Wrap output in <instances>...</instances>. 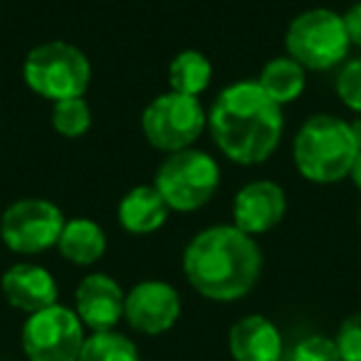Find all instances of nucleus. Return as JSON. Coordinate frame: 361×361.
<instances>
[{"mask_svg": "<svg viewBox=\"0 0 361 361\" xmlns=\"http://www.w3.org/2000/svg\"><path fill=\"white\" fill-rule=\"evenodd\" d=\"M282 106L262 92L257 80L235 82L216 97L208 129L223 156L240 166L267 161L282 139Z\"/></svg>", "mask_w": 361, "mask_h": 361, "instance_id": "nucleus-1", "label": "nucleus"}, {"mask_svg": "<svg viewBox=\"0 0 361 361\" xmlns=\"http://www.w3.org/2000/svg\"><path fill=\"white\" fill-rule=\"evenodd\" d=\"M183 272L201 297L235 302L250 295L262 272V252L255 238L235 226L201 231L183 252Z\"/></svg>", "mask_w": 361, "mask_h": 361, "instance_id": "nucleus-2", "label": "nucleus"}, {"mask_svg": "<svg viewBox=\"0 0 361 361\" xmlns=\"http://www.w3.org/2000/svg\"><path fill=\"white\" fill-rule=\"evenodd\" d=\"M295 166L312 183H336L349 178L359 149L349 121L331 114H314L300 126L292 144Z\"/></svg>", "mask_w": 361, "mask_h": 361, "instance_id": "nucleus-3", "label": "nucleus"}, {"mask_svg": "<svg viewBox=\"0 0 361 361\" xmlns=\"http://www.w3.org/2000/svg\"><path fill=\"white\" fill-rule=\"evenodd\" d=\"M221 186V166L211 154L183 149L169 154L156 169L154 188L161 193L169 211L191 213L203 208Z\"/></svg>", "mask_w": 361, "mask_h": 361, "instance_id": "nucleus-4", "label": "nucleus"}, {"mask_svg": "<svg viewBox=\"0 0 361 361\" xmlns=\"http://www.w3.org/2000/svg\"><path fill=\"white\" fill-rule=\"evenodd\" d=\"M23 77L35 94L55 104L62 99L85 97L92 80V65L80 47L50 40L32 47L23 65Z\"/></svg>", "mask_w": 361, "mask_h": 361, "instance_id": "nucleus-5", "label": "nucleus"}, {"mask_svg": "<svg viewBox=\"0 0 361 361\" xmlns=\"http://www.w3.org/2000/svg\"><path fill=\"white\" fill-rule=\"evenodd\" d=\"M287 57L305 70H331L349 52L351 42L346 37L344 20L339 13L326 8L305 11L290 23L285 35Z\"/></svg>", "mask_w": 361, "mask_h": 361, "instance_id": "nucleus-6", "label": "nucleus"}, {"mask_svg": "<svg viewBox=\"0 0 361 361\" xmlns=\"http://www.w3.org/2000/svg\"><path fill=\"white\" fill-rule=\"evenodd\" d=\"M208 116L203 111L198 97L166 92L146 104L141 114V129L154 149L176 154V151L191 149L193 141L201 136Z\"/></svg>", "mask_w": 361, "mask_h": 361, "instance_id": "nucleus-7", "label": "nucleus"}, {"mask_svg": "<svg viewBox=\"0 0 361 361\" xmlns=\"http://www.w3.org/2000/svg\"><path fill=\"white\" fill-rule=\"evenodd\" d=\"M85 339L77 312L62 305L35 312L23 324V349L30 361H77Z\"/></svg>", "mask_w": 361, "mask_h": 361, "instance_id": "nucleus-8", "label": "nucleus"}, {"mask_svg": "<svg viewBox=\"0 0 361 361\" xmlns=\"http://www.w3.org/2000/svg\"><path fill=\"white\" fill-rule=\"evenodd\" d=\"M65 228V216L52 201L23 198L6 208L0 218V240L13 252L37 255L57 245Z\"/></svg>", "mask_w": 361, "mask_h": 361, "instance_id": "nucleus-9", "label": "nucleus"}, {"mask_svg": "<svg viewBox=\"0 0 361 361\" xmlns=\"http://www.w3.org/2000/svg\"><path fill=\"white\" fill-rule=\"evenodd\" d=\"M180 297L169 282L144 280L126 292L124 319L141 334H164L178 322Z\"/></svg>", "mask_w": 361, "mask_h": 361, "instance_id": "nucleus-10", "label": "nucleus"}, {"mask_svg": "<svg viewBox=\"0 0 361 361\" xmlns=\"http://www.w3.org/2000/svg\"><path fill=\"white\" fill-rule=\"evenodd\" d=\"M285 213L287 196L275 180H252L233 198V226L252 238L280 226Z\"/></svg>", "mask_w": 361, "mask_h": 361, "instance_id": "nucleus-11", "label": "nucleus"}, {"mask_svg": "<svg viewBox=\"0 0 361 361\" xmlns=\"http://www.w3.org/2000/svg\"><path fill=\"white\" fill-rule=\"evenodd\" d=\"M126 292L114 277L104 272H92L77 285L75 312L92 331H111L124 317Z\"/></svg>", "mask_w": 361, "mask_h": 361, "instance_id": "nucleus-12", "label": "nucleus"}, {"mask_svg": "<svg viewBox=\"0 0 361 361\" xmlns=\"http://www.w3.org/2000/svg\"><path fill=\"white\" fill-rule=\"evenodd\" d=\"M0 290L16 310L35 314L57 305V282L50 270L32 262H20L3 272Z\"/></svg>", "mask_w": 361, "mask_h": 361, "instance_id": "nucleus-13", "label": "nucleus"}, {"mask_svg": "<svg viewBox=\"0 0 361 361\" xmlns=\"http://www.w3.org/2000/svg\"><path fill=\"white\" fill-rule=\"evenodd\" d=\"M231 356L235 361H280L282 334L267 317L247 314L231 326Z\"/></svg>", "mask_w": 361, "mask_h": 361, "instance_id": "nucleus-14", "label": "nucleus"}, {"mask_svg": "<svg viewBox=\"0 0 361 361\" xmlns=\"http://www.w3.org/2000/svg\"><path fill=\"white\" fill-rule=\"evenodd\" d=\"M121 228L134 235H149L156 233L169 218V206L154 186H136L121 198L116 208Z\"/></svg>", "mask_w": 361, "mask_h": 361, "instance_id": "nucleus-15", "label": "nucleus"}, {"mask_svg": "<svg viewBox=\"0 0 361 361\" xmlns=\"http://www.w3.org/2000/svg\"><path fill=\"white\" fill-rule=\"evenodd\" d=\"M57 250L65 260L75 265H94L106 252V233L102 231L99 223L90 218H72V221H65Z\"/></svg>", "mask_w": 361, "mask_h": 361, "instance_id": "nucleus-16", "label": "nucleus"}, {"mask_svg": "<svg viewBox=\"0 0 361 361\" xmlns=\"http://www.w3.org/2000/svg\"><path fill=\"white\" fill-rule=\"evenodd\" d=\"M257 85L262 87V92L275 104H290V102H295L305 92V67L297 65L292 57H275V60H270L262 67Z\"/></svg>", "mask_w": 361, "mask_h": 361, "instance_id": "nucleus-17", "label": "nucleus"}, {"mask_svg": "<svg viewBox=\"0 0 361 361\" xmlns=\"http://www.w3.org/2000/svg\"><path fill=\"white\" fill-rule=\"evenodd\" d=\"M213 80V65L203 52L183 50L169 65V85L173 92L188 97H198L208 90Z\"/></svg>", "mask_w": 361, "mask_h": 361, "instance_id": "nucleus-18", "label": "nucleus"}, {"mask_svg": "<svg viewBox=\"0 0 361 361\" xmlns=\"http://www.w3.org/2000/svg\"><path fill=\"white\" fill-rule=\"evenodd\" d=\"M77 361H141V356L129 336L111 329L87 336Z\"/></svg>", "mask_w": 361, "mask_h": 361, "instance_id": "nucleus-19", "label": "nucleus"}, {"mask_svg": "<svg viewBox=\"0 0 361 361\" xmlns=\"http://www.w3.org/2000/svg\"><path fill=\"white\" fill-rule=\"evenodd\" d=\"M92 111L82 97L62 99L52 104V129L65 139H80L90 131Z\"/></svg>", "mask_w": 361, "mask_h": 361, "instance_id": "nucleus-20", "label": "nucleus"}, {"mask_svg": "<svg viewBox=\"0 0 361 361\" xmlns=\"http://www.w3.org/2000/svg\"><path fill=\"white\" fill-rule=\"evenodd\" d=\"M336 94L351 111L361 114V57L341 67L336 77Z\"/></svg>", "mask_w": 361, "mask_h": 361, "instance_id": "nucleus-21", "label": "nucleus"}, {"mask_svg": "<svg viewBox=\"0 0 361 361\" xmlns=\"http://www.w3.org/2000/svg\"><path fill=\"white\" fill-rule=\"evenodd\" d=\"M334 344L341 361H361V312H354L341 322Z\"/></svg>", "mask_w": 361, "mask_h": 361, "instance_id": "nucleus-22", "label": "nucleus"}, {"mask_svg": "<svg viewBox=\"0 0 361 361\" xmlns=\"http://www.w3.org/2000/svg\"><path fill=\"white\" fill-rule=\"evenodd\" d=\"M290 361H341L339 349H336L334 339L329 336H307L300 344H295Z\"/></svg>", "mask_w": 361, "mask_h": 361, "instance_id": "nucleus-23", "label": "nucleus"}, {"mask_svg": "<svg viewBox=\"0 0 361 361\" xmlns=\"http://www.w3.org/2000/svg\"><path fill=\"white\" fill-rule=\"evenodd\" d=\"M341 20H344V30H346L349 42L356 47H361V3L351 6L349 11L341 16Z\"/></svg>", "mask_w": 361, "mask_h": 361, "instance_id": "nucleus-24", "label": "nucleus"}, {"mask_svg": "<svg viewBox=\"0 0 361 361\" xmlns=\"http://www.w3.org/2000/svg\"><path fill=\"white\" fill-rule=\"evenodd\" d=\"M349 178L354 180V186L361 191V151H359V156H356L354 166H351V173H349Z\"/></svg>", "mask_w": 361, "mask_h": 361, "instance_id": "nucleus-25", "label": "nucleus"}, {"mask_svg": "<svg viewBox=\"0 0 361 361\" xmlns=\"http://www.w3.org/2000/svg\"><path fill=\"white\" fill-rule=\"evenodd\" d=\"M349 129H351V136L356 141V149L361 151V116H356L354 121H349Z\"/></svg>", "mask_w": 361, "mask_h": 361, "instance_id": "nucleus-26", "label": "nucleus"}, {"mask_svg": "<svg viewBox=\"0 0 361 361\" xmlns=\"http://www.w3.org/2000/svg\"><path fill=\"white\" fill-rule=\"evenodd\" d=\"M359 228H361V211H359Z\"/></svg>", "mask_w": 361, "mask_h": 361, "instance_id": "nucleus-27", "label": "nucleus"}, {"mask_svg": "<svg viewBox=\"0 0 361 361\" xmlns=\"http://www.w3.org/2000/svg\"><path fill=\"white\" fill-rule=\"evenodd\" d=\"M280 361H285V359H280Z\"/></svg>", "mask_w": 361, "mask_h": 361, "instance_id": "nucleus-28", "label": "nucleus"}]
</instances>
